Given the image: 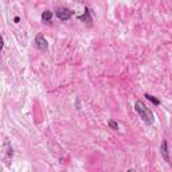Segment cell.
<instances>
[{"instance_id": "1", "label": "cell", "mask_w": 172, "mask_h": 172, "mask_svg": "<svg viewBox=\"0 0 172 172\" xmlns=\"http://www.w3.org/2000/svg\"><path fill=\"white\" fill-rule=\"evenodd\" d=\"M134 110L137 112V114L140 116V118L143 120L144 122L147 125H151L155 122V116H153L152 110H151L149 108H148L145 104H144L143 101H136L134 102Z\"/></svg>"}, {"instance_id": "2", "label": "cell", "mask_w": 172, "mask_h": 172, "mask_svg": "<svg viewBox=\"0 0 172 172\" xmlns=\"http://www.w3.org/2000/svg\"><path fill=\"white\" fill-rule=\"evenodd\" d=\"M55 15H57V18L59 20L66 22V20H69L71 16L74 15V11H71L70 8H58V10L55 11Z\"/></svg>"}, {"instance_id": "3", "label": "cell", "mask_w": 172, "mask_h": 172, "mask_svg": "<svg viewBox=\"0 0 172 172\" xmlns=\"http://www.w3.org/2000/svg\"><path fill=\"white\" fill-rule=\"evenodd\" d=\"M35 46L39 51H47L48 48V43L46 41V38L43 36V34H38L35 38Z\"/></svg>"}, {"instance_id": "4", "label": "cell", "mask_w": 172, "mask_h": 172, "mask_svg": "<svg viewBox=\"0 0 172 172\" xmlns=\"http://www.w3.org/2000/svg\"><path fill=\"white\" fill-rule=\"evenodd\" d=\"M160 153H161V157L164 159V161L171 163L169 161V151H168V141L163 140L161 145H160Z\"/></svg>"}, {"instance_id": "5", "label": "cell", "mask_w": 172, "mask_h": 172, "mask_svg": "<svg viewBox=\"0 0 172 172\" xmlns=\"http://www.w3.org/2000/svg\"><path fill=\"white\" fill-rule=\"evenodd\" d=\"M78 18V20H81V22H83V23H87V24H92V22H93V18H92V14H90V10L86 7L85 8V12H83V15H78L77 16Z\"/></svg>"}, {"instance_id": "6", "label": "cell", "mask_w": 172, "mask_h": 172, "mask_svg": "<svg viewBox=\"0 0 172 172\" xmlns=\"http://www.w3.org/2000/svg\"><path fill=\"white\" fill-rule=\"evenodd\" d=\"M145 97H147V100H149L151 102H152L155 106H159L160 105V100H157L155 96H152V94H148V93H145Z\"/></svg>"}, {"instance_id": "7", "label": "cell", "mask_w": 172, "mask_h": 172, "mask_svg": "<svg viewBox=\"0 0 172 172\" xmlns=\"http://www.w3.org/2000/svg\"><path fill=\"white\" fill-rule=\"evenodd\" d=\"M51 18H53V12L51 11H45V12L42 14V20L43 22H50Z\"/></svg>"}, {"instance_id": "8", "label": "cell", "mask_w": 172, "mask_h": 172, "mask_svg": "<svg viewBox=\"0 0 172 172\" xmlns=\"http://www.w3.org/2000/svg\"><path fill=\"white\" fill-rule=\"evenodd\" d=\"M108 125L110 129H114V131H118V124L114 121V120H109L108 121Z\"/></svg>"}]
</instances>
